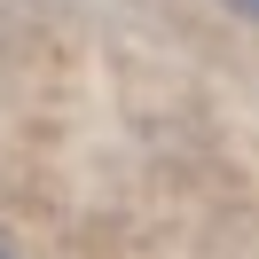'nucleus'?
Masks as SVG:
<instances>
[{
    "label": "nucleus",
    "mask_w": 259,
    "mask_h": 259,
    "mask_svg": "<svg viewBox=\"0 0 259 259\" xmlns=\"http://www.w3.org/2000/svg\"><path fill=\"white\" fill-rule=\"evenodd\" d=\"M236 8H251V16H259V0H236Z\"/></svg>",
    "instance_id": "1"
},
{
    "label": "nucleus",
    "mask_w": 259,
    "mask_h": 259,
    "mask_svg": "<svg viewBox=\"0 0 259 259\" xmlns=\"http://www.w3.org/2000/svg\"><path fill=\"white\" fill-rule=\"evenodd\" d=\"M0 259H8V251H0Z\"/></svg>",
    "instance_id": "2"
}]
</instances>
